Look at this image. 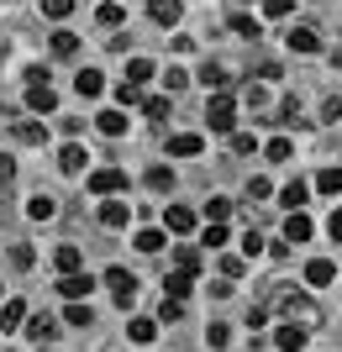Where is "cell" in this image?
<instances>
[{"label": "cell", "instance_id": "1", "mask_svg": "<svg viewBox=\"0 0 342 352\" xmlns=\"http://www.w3.org/2000/svg\"><path fill=\"white\" fill-rule=\"evenodd\" d=\"M284 321L316 331V326H321V305H316V300H306V294H284Z\"/></svg>", "mask_w": 342, "mask_h": 352}, {"label": "cell", "instance_id": "2", "mask_svg": "<svg viewBox=\"0 0 342 352\" xmlns=\"http://www.w3.org/2000/svg\"><path fill=\"white\" fill-rule=\"evenodd\" d=\"M27 79H32V89H27V105L37 111V116H43V111H53V105H58V89L47 85V69H32Z\"/></svg>", "mask_w": 342, "mask_h": 352}, {"label": "cell", "instance_id": "3", "mask_svg": "<svg viewBox=\"0 0 342 352\" xmlns=\"http://www.w3.org/2000/svg\"><path fill=\"white\" fill-rule=\"evenodd\" d=\"M232 116H237V105H232V95L226 89H216L206 105V121H211V132H232Z\"/></svg>", "mask_w": 342, "mask_h": 352}, {"label": "cell", "instance_id": "4", "mask_svg": "<svg viewBox=\"0 0 342 352\" xmlns=\"http://www.w3.org/2000/svg\"><path fill=\"white\" fill-rule=\"evenodd\" d=\"M105 284H111V294H116V305H121V310L137 300V279L127 274V268H105Z\"/></svg>", "mask_w": 342, "mask_h": 352}, {"label": "cell", "instance_id": "5", "mask_svg": "<svg viewBox=\"0 0 342 352\" xmlns=\"http://www.w3.org/2000/svg\"><path fill=\"white\" fill-rule=\"evenodd\" d=\"M164 232L190 236V232H195V210H190V206H169V210H164Z\"/></svg>", "mask_w": 342, "mask_h": 352}, {"label": "cell", "instance_id": "6", "mask_svg": "<svg viewBox=\"0 0 342 352\" xmlns=\"http://www.w3.org/2000/svg\"><path fill=\"white\" fill-rule=\"evenodd\" d=\"M121 184H127L121 168H95V174H89V190H95V195H116Z\"/></svg>", "mask_w": 342, "mask_h": 352}, {"label": "cell", "instance_id": "7", "mask_svg": "<svg viewBox=\"0 0 342 352\" xmlns=\"http://www.w3.org/2000/svg\"><path fill=\"white\" fill-rule=\"evenodd\" d=\"M284 43L295 47V53H321V32H316V27H290Z\"/></svg>", "mask_w": 342, "mask_h": 352}, {"label": "cell", "instance_id": "8", "mask_svg": "<svg viewBox=\"0 0 342 352\" xmlns=\"http://www.w3.org/2000/svg\"><path fill=\"white\" fill-rule=\"evenodd\" d=\"M11 137H16V142H27V147H43L47 126H43V121H11Z\"/></svg>", "mask_w": 342, "mask_h": 352}, {"label": "cell", "instance_id": "9", "mask_svg": "<svg viewBox=\"0 0 342 352\" xmlns=\"http://www.w3.org/2000/svg\"><path fill=\"white\" fill-rule=\"evenodd\" d=\"M100 221L111 226V232H121V226L132 221V206H127V200H111V195H105V206H100Z\"/></svg>", "mask_w": 342, "mask_h": 352}, {"label": "cell", "instance_id": "10", "mask_svg": "<svg viewBox=\"0 0 342 352\" xmlns=\"http://www.w3.org/2000/svg\"><path fill=\"white\" fill-rule=\"evenodd\" d=\"M311 216L306 210H290V221H284V242H311Z\"/></svg>", "mask_w": 342, "mask_h": 352}, {"label": "cell", "instance_id": "11", "mask_svg": "<svg viewBox=\"0 0 342 352\" xmlns=\"http://www.w3.org/2000/svg\"><path fill=\"white\" fill-rule=\"evenodd\" d=\"M89 289H95V279H89V274H63V279H58V294H63V300H85Z\"/></svg>", "mask_w": 342, "mask_h": 352}, {"label": "cell", "instance_id": "12", "mask_svg": "<svg viewBox=\"0 0 342 352\" xmlns=\"http://www.w3.org/2000/svg\"><path fill=\"white\" fill-rule=\"evenodd\" d=\"M74 89L85 95V100H95V95L105 89V74H100V69H79V74H74Z\"/></svg>", "mask_w": 342, "mask_h": 352}, {"label": "cell", "instance_id": "13", "mask_svg": "<svg viewBox=\"0 0 342 352\" xmlns=\"http://www.w3.org/2000/svg\"><path fill=\"white\" fill-rule=\"evenodd\" d=\"M306 337H311V331H306V326H290V321L274 331V342H279L284 352H300V347H306Z\"/></svg>", "mask_w": 342, "mask_h": 352}, {"label": "cell", "instance_id": "14", "mask_svg": "<svg viewBox=\"0 0 342 352\" xmlns=\"http://www.w3.org/2000/svg\"><path fill=\"white\" fill-rule=\"evenodd\" d=\"M200 147H206V142H200L195 132H174V137H169V153H174V158H195Z\"/></svg>", "mask_w": 342, "mask_h": 352}, {"label": "cell", "instance_id": "15", "mask_svg": "<svg viewBox=\"0 0 342 352\" xmlns=\"http://www.w3.org/2000/svg\"><path fill=\"white\" fill-rule=\"evenodd\" d=\"M148 11H153V21H158V27H174L179 16H184V6H179V0H153Z\"/></svg>", "mask_w": 342, "mask_h": 352}, {"label": "cell", "instance_id": "16", "mask_svg": "<svg viewBox=\"0 0 342 352\" xmlns=\"http://www.w3.org/2000/svg\"><path fill=\"white\" fill-rule=\"evenodd\" d=\"M53 263H58V274H79V263H85V252H79L74 242H63V248L53 252Z\"/></svg>", "mask_w": 342, "mask_h": 352}, {"label": "cell", "instance_id": "17", "mask_svg": "<svg viewBox=\"0 0 342 352\" xmlns=\"http://www.w3.org/2000/svg\"><path fill=\"white\" fill-rule=\"evenodd\" d=\"M332 279H337V268H332L327 258H316V263H306V284H316V289H327Z\"/></svg>", "mask_w": 342, "mask_h": 352}, {"label": "cell", "instance_id": "18", "mask_svg": "<svg viewBox=\"0 0 342 352\" xmlns=\"http://www.w3.org/2000/svg\"><path fill=\"white\" fill-rule=\"evenodd\" d=\"M27 216L32 221H53V216H58V200H53V195H32V200H27Z\"/></svg>", "mask_w": 342, "mask_h": 352}, {"label": "cell", "instance_id": "19", "mask_svg": "<svg viewBox=\"0 0 342 352\" xmlns=\"http://www.w3.org/2000/svg\"><path fill=\"white\" fill-rule=\"evenodd\" d=\"M85 163H89V153H85V147H79V142H69V147H63V153H58V168H63V174H79Z\"/></svg>", "mask_w": 342, "mask_h": 352}, {"label": "cell", "instance_id": "20", "mask_svg": "<svg viewBox=\"0 0 342 352\" xmlns=\"http://www.w3.org/2000/svg\"><path fill=\"white\" fill-rule=\"evenodd\" d=\"M195 274H184V268H174V274H169V279H164V294H169V300H184V294H190L195 289Z\"/></svg>", "mask_w": 342, "mask_h": 352}, {"label": "cell", "instance_id": "21", "mask_svg": "<svg viewBox=\"0 0 342 352\" xmlns=\"http://www.w3.org/2000/svg\"><path fill=\"white\" fill-rule=\"evenodd\" d=\"M27 337H32V342H53V337H58L53 316H32V321H27Z\"/></svg>", "mask_w": 342, "mask_h": 352}, {"label": "cell", "instance_id": "22", "mask_svg": "<svg viewBox=\"0 0 342 352\" xmlns=\"http://www.w3.org/2000/svg\"><path fill=\"white\" fill-rule=\"evenodd\" d=\"M95 126H100L105 137H121V132H127V111H100V116H95Z\"/></svg>", "mask_w": 342, "mask_h": 352}, {"label": "cell", "instance_id": "23", "mask_svg": "<svg viewBox=\"0 0 342 352\" xmlns=\"http://www.w3.org/2000/svg\"><path fill=\"white\" fill-rule=\"evenodd\" d=\"M21 321H27V305H21V300H6V310H0V331H16Z\"/></svg>", "mask_w": 342, "mask_h": 352}, {"label": "cell", "instance_id": "24", "mask_svg": "<svg viewBox=\"0 0 342 352\" xmlns=\"http://www.w3.org/2000/svg\"><path fill=\"white\" fill-rule=\"evenodd\" d=\"M74 53H79V37H74V32H53V58H74Z\"/></svg>", "mask_w": 342, "mask_h": 352}, {"label": "cell", "instance_id": "25", "mask_svg": "<svg viewBox=\"0 0 342 352\" xmlns=\"http://www.w3.org/2000/svg\"><path fill=\"white\" fill-rule=\"evenodd\" d=\"M195 79H200V85H206L211 95H216V89H226V69H222V63H206V69L195 74Z\"/></svg>", "mask_w": 342, "mask_h": 352}, {"label": "cell", "instance_id": "26", "mask_svg": "<svg viewBox=\"0 0 342 352\" xmlns=\"http://www.w3.org/2000/svg\"><path fill=\"white\" fill-rule=\"evenodd\" d=\"M316 190L321 195H342V168H321V174H316Z\"/></svg>", "mask_w": 342, "mask_h": 352}, {"label": "cell", "instance_id": "27", "mask_svg": "<svg viewBox=\"0 0 342 352\" xmlns=\"http://www.w3.org/2000/svg\"><path fill=\"white\" fill-rule=\"evenodd\" d=\"M306 195H311V184H300V179H295V184H284V195H279V200H284L290 210H300V206H306Z\"/></svg>", "mask_w": 342, "mask_h": 352}, {"label": "cell", "instance_id": "28", "mask_svg": "<svg viewBox=\"0 0 342 352\" xmlns=\"http://www.w3.org/2000/svg\"><path fill=\"white\" fill-rule=\"evenodd\" d=\"M127 337H132V342H153V337H158V326H153L148 316H137V321L127 326Z\"/></svg>", "mask_w": 342, "mask_h": 352}, {"label": "cell", "instance_id": "29", "mask_svg": "<svg viewBox=\"0 0 342 352\" xmlns=\"http://www.w3.org/2000/svg\"><path fill=\"white\" fill-rule=\"evenodd\" d=\"M116 105H121V111H127V105H142V85H132V79L116 85Z\"/></svg>", "mask_w": 342, "mask_h": 352}, {"label": "cell", "instance_id": "30", "mask_svg": "<svg viewBox=\"0 0 342 352\" xmlns=\"http://www.w3.org/2000/svg\"><path fill=\"white\" fill-rule=\"evenodd\" d=\"M232 216V200H226V195H211L206 200V221H226Z\"/></svg>", "mask_w": 342, "mask_h": 352}, {"label": "cell", "instance_id": "31", "mask_svg": "<svg viewBox=\"0 0 342 352\" xmlns=\"http://www.w3.org/2000/svg\"><path fill=\"white\" fill-rule=\"evenodd\" d=\"M95 16H100V27H121V21H127V11H121L116 0H105V6H100Z\"/></svg>", "mask_w": 342, "mask_h": 352}, {"label": "cell", "instance_id": "32", "mask_svg": "<svg viewBox=\"0 0 342 352\" xmlns=\"http://www.w3.org/2000/svg\"><path fill=\"white\" fill-rule=\"evenodd\" d=\"M174 263L184 268V274H200V248H179V252H174Z\"/></svg>", "mask_w": 342, "mask_h": 352}, {"label": "cell", "instance_id": "33", "mask_svg": "<svg viewBox=\"0 0 342 352\" xmlns=\"http://www.w3.org/2000/svg\"><path fill=\"white\" fill-rule=\"evenodd\" d=\"M142 116H148V121H164L169 116V100H164V95H148V100H142Z\"/></svg>", "mask_w": 342, "mask_h": 352}, {"label": "cell", "instance_id": "34", "mask_svg": "<svg viewBox=\"0 0 342 352\" xmlns=\"http://www.w3.org/2000/svg\"><path fill=\"white\" fill-rule=\"evenodd\" d=\"M132 248H137V252H158V248H164V232H137Z\"/></svg>", "mask_w": 342, "mask_h": 352}, {"label": "cell", "instance_id": "35", "mask_svg": "<svg viewBox=\"0 0 342 352\" xmlns=\"http://www.w3.org/2000/svg\"><path fill=\"white\" fill-rule=\"evenodd\" d=\"M127 79H132V85H142V79H153V63H148V58H132V63H127Z\"/></svg>", "mask_w": 342, "mask_h": 352}, {"label": "cell", "instance_id": "36", "mask_svg": "<svg viewBox=\"0 0 342 352\" xmlns=\"http://www.w3.org/2000/svg\"><path fill=\"white\" fill-rule=\"evenodd\" d=\"M264 153H268V158H274V163H284V158H290V153H295V147H290V137H274V142H268Z\"/></svg>", "mask_w": 342, "mask_h": 352}, {"label": "cell", "instance_id": "37", "mask_svg": "<svg viewBox=\"0 0 342 352\" xmlns=\"http://www.w3.org/2000/svg\"><path fill=\"white\" fill-rule=\"evenodd\" d=\"M148 190H174V168H153V174H148Z\"/></svg>", "mask_w": 342, "mask_h": 352}, {"label": "cell", "instance_id": "38", "mask_svg": "<svg viewBox=\"0 0 342 352\" xmlns=\"http://www.w3.org/2000/svg\"><path fill=\"white\" fill-rule=\"evenodd\" d=\"M69 11H74V0H43V16H53V21H63Z\"/></svg>", "mask_w": 342, "mask_h": 352}, {"label": "cell", "instance_id": "39", "mask_svg": "<svg viewBox=\"0 0 342 352\" xmlns=\"http://www.w3.org/2000/svg\"><path fill=\"white\" fill-rule=\"evenodd\" d=\"M11 263L16 268H32V263H37V252H32L27 242H16V248H11Z\"/></svg>", "mask_w": 342, "mask_h": 352}, {"label": "cell", "instance_id": "40", "mask_svg": "<svg viewBox=\"0 0 342 352\" xmlns=\"http://www.w3.org/2000/svg\"><path fill=\"white\" fill-rule=\"evenodd\" d=\"M232 32H237V37H258V21L253 16H232Z\"/></svg>", "mask_w": 342, "mask_h": 352}, {"label": "cell", "instance_id": "41", "mask_svg": "<svg viewBox=\"0 0 342 352\" xmlns=\"http://www.w3.org/2000/svg\"><path fill=\"white\" fill-rule=\"evenodd\" d=\"M206 248H226V226H222V221H211V226H206Z\"/></svg>", "mask_w": 342, "mask_h": 352}, {"label": "cell", "instance_id": "42", "mask_svg": "<svg viewBox=\"0 0 342 352\" xmlns=\"http://www.w3.org/2000/svg\"><path fill=\"white\" fill-rule=\"evenodd\" d=\"M89 321H95L89 305H79V300H74V305H69V326H89Z\"/></svg>", "mask_w": 342, "mask_h": 352}, {"label": "cell", "instance_id": "43", "mask_svg": "<svg viewBox=\"0 0 342 352\" xmlns=\"http://www.w3.org/2000/svg\"><path fill=\"white\" fill-rule=\"evenodd\" d=\"M258 252H264V236L248 232V236H242V258H258Z\"/></svg>", "mask_w": 342, "mask_h": 352}, {"label": "cell", "instance_id": "44", "mask_svg": "<svg viewBox=\"0 0 342 352\" xmlns=\"http://www.w3.org/2000/svg\"><path fill=\"white\" fill-rule=\"evenodd\" d=\"M206 342H211V347H226V342H232V326H211Z\"/></svg>", "mask_w": 342, "mask_h": 352}, {"label": "cell", "instance_id": "45", "mask_svg": "<svg viewBox=\"0 0 342 352\" xmlns=\"http://www.w3.org/2000/svg\"><path fill=\"white\" fill-rule=\"evenodd\" d=\"M268 195H274V190H268V179H248V200H268Z\"/></svg>", "mask_w": 342, "mask_h": 352}, {"label": "cell", "instance_id": "46", "mask_svg": "<svg viewBox=\"0 0 342 352\" xmlns=\"http://www.w3.org/2000/svg\"><path fill=\"white\" fill-rule=\"evenodd\" d=\"M321 121H342V95H332V100L321 105Z\"/></svg>", "mask_w": 342, "mask_h": 352}, {"label": "cell", "instance_id": "47", "mask_svg": "<svg viewBox=\"0 0 342 352\" xmlns=\"http://www.w3.org/2000/svg\"><path fill=\"white\" fill-rule=\"evenodd\" d=\"M11 179H16V158H11V153H0V184H11Z\"/></svg>", "mask_w": 342, "mask_h": 352}, {"label": "cell", "instance_id": "48", "mask_svg": "<svg viewBox=\"0 0 342 352\" xmlns=\"http://www.w3.org/2000/svg\"><path fill=\"white\" fill-rule=\"evenodd\" d=\"M164 85H169V89H184V85H190V74H184V69H169Z\"/></svg>", "mask_w": 342, "mask_h": 352}, {"label": "cell", "instance_id": "49", "mask_svg": "<svg viewBox=\"0 0 342 352\" xmlns=\"http://www.w3.org/2000/svg\"><path fill=\"white\" fill-rule=\"evenodd\" d=\"M179 316H184V300H169L164 294V321H179Z\"/></svg>", "mask_w": 342, "mask_h": 352}, {"label": "cell", "instance_id": "50", "mask_svg": "<svg viewBox=\"0 0 342 352\" xmlns=\"http://www.w3.org/2000/svg\"><path fill=\"white\" fill-rule=\"evenodd\" d=\"M248 105H253V111H264V105H268V95H264V85H248Z\"/></svg>", "mask_w": 342, "mask_h": 352}, {"label": "cell", "instance_id": "51", "mask_svg": "<svg viewBox=\"0 0 342 352\" xmlns=\"http://www.w3.org/2000/svg\"><path fill=\"white\" fill-rule=\"evenodd\" d=\"M327 236H332V242H342V210H332V221H327Z\"/></svg>", "mask_w": 342, "mask_h": 352}, {"label": "cell", "instance_id": "52", "mask_svg": "<svg viewBox=\"0 0 342 352\" xmlns=\"http://www.w3.org/2000/svg\"><path fill=\"white\" fill-rule=\"evenodd\" d=\"M264 11L268 16H290V0H264Z\"/></svg>", "mask_w": 342, "mask_h": 352}, {"label": "cell", "instance_id": "53", "mask_svg": "<svg viewBox=\"0 0 342 352\" xmlns=\"http://www.w3.org/2000/svg\"><path fill=\"white\" fill-rule=\"evenodd\" d=\"M242 6H253V0H242Z\"/></svg>", "mask_w": 342, "mask_h": 352}]
</instances>
